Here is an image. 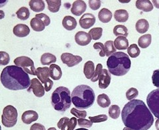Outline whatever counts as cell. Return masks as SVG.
<instances>
[{"mask_svg":"<svg viewBox=\"0 0 159 130\" xmlns=\"http://www.w3.org/2000/svg\"><path fill=\"white\" fill-rule=\"evenodd\" d=\"M121 118L125 127L133 130H148L154 123L150 109L143 100L134 99L124 106Z\"/></svg>","mask_w":159,"mask_h":130,"instance_id":"obj_1","label":"cell"},{"mask_svg":"<svg viewBox=\"0 0 159 130\" xmlns=\"http://www.w3.org/2000/svg\"><path fill=\"white\" fill-rule=\"evenodd\" d=\"M1 82L7 89L21 91L29 88L31 81L29 74L22 68L16 65H11L3 69L1 74Z\"/></svg>","mask_w":159,"mask_h":130,"instance_id":"obj_2","label":"cell"},{"mask_svg":"<svg viewBox=\"0 0 159 130\" xmlns=\"http://www.w3.org/2000/svg\"><path fill=\"white\" fill-rule=\"evenodd\" d=\"M95 98L93 90L88 85H79L71 93L72 102L80 110L90 108L95 102Z\"/></svg>","mask_w":159,"mask_h":130,"instance_id":"obj_3","label":"cell"},{"mask_svg":"<svg viewBox=\"0 0 159 130\" xmlns=\"http://www.w3.org/2000/svg\"><path fill=\"white\" fill-rule=\"evenodd\" d=\"M131 60L128 54L123 52H116L109 57L107 61L108 71L116 77H122L130 71Z\"/></svg>","mask_w":159,"mask_h":130,"instance_id":"obj_4","label":"cell"},{"mask_svg":"<svg viewBox=\"0 0 159 130\" xmlns=\"http://www.w3.org/2000/svg\"><path fill=\"white\" fill-rule=\"evenodd\" d=\"M72 104L70 90L64 86H59L51 95V104L57 111L64 112L70 107Z\"/></svg>","mask_w":159,"mask_h":130,"instance_id":"obj_5","label":"cell"},{"mask_svg":"<svg viewBox=\"0 0 159 130\" xmlns=\"http://www.w3.org/2000/svg\"><path fill=\"white\" fill-rule=\"evenodd\" d=\"M18 112L17 109L11 105L3 108L2 116V124L6 128H12L16 126L17 122Z\"/></svg>","mask_w":159,"mask_h":130,"instance_id":"obj_6","label":"cell"},{"mask_svg":"<svg viewBox=\"0 0 159 130\" xmlns=\"http://www.w3.org/2000/svg\"><path fill=\"white\" fill-rule=\"evenodd\" d=\"M147 104L151 113L159 119V88L154 90L148 94Z\"/></svg>","mask_w":159,"mask_h":130,"instance_id":"obj_7","label":"cell"},{"mask_svg":"<svg viewBox=\"0 0 159 130\" xmlns=\"http://www.w3.org/2000/svg\"><path fill=\"white\" fill-rule=\"evenodd\" d=\"M14 64L22 68L27 74L36 76V69L33 60L28 57H19L14 60Z\"/></svg>","mask_w":159,"mask_h":130,"instance_id":"obj_8","label":"cell"},{"mask_svg":"<svg viewBox=\"0 0 159 130\" xmlns=\"http://www.w3.org/2000/svg\"><path fill=\"white\" fill-rule=\"evenodd\" d=\"M36 76L38 77V79L41 82V83L44 84L45 91H51L54 83L52 80L49 78L51 76H50V69L48 67H38L36 69Z\"/></svg>","mask_w":159,"mask_h":130,"instance_id":"obj_9","label":"cell"},{"mask_svg":"<svg viewBox=\"0 0 159 130\" xmlns=\"http://www.w3.org/2000/svg\"><path fill=\"white\" fill-rule=\"evenodd\" d=\"M27 91L28 92L32 91L34 96L38 98H41L44 95L45 88L38 78H33L31 80V86L27 89Z\"/></svg>","mask_w":159,"mask_h":130,"instance_id":"obj_10","label":"cell"},{"mask_svg":"<svg viewBox=\"0 0 159 130\" xmlns=\"http://www.w3.org/2000/svg\"><path fill=\"white\" fill-rule=\"evenodd\" d=\"M78 120L76 117L69 119L67 117L62 118L57 123V127L61 130H74Z\"/></svg>","mask_w":159,"mask_h":130,"instance_id":"obj_11","label":"cell"},{"mask_svg":"<svg viewBox=\"0 0 159 130\" xmlns=\"http://www.w3.org/2000/svg\"><path fill=\"white\" fill-rule=\"evenodd\" d=\"M61 58L62 63L66 64L68 67H73L82 61V58L80 56L74 55L69 53H62Z\"/></svg>","mask_w":159,"mask_h":130,"instance_id":"obj_12","label":"cell"},{"mask_svg":"<svg viewBox=\"0 0 159 130\" xmlns=\"http://www.w3.org/2000/svg\"><path fill=\"white\" fill-rule=\"evenodd\" d=\"M96 23V17L92 13H84L79 20L80 27L84 29L91 28Z\"/></svg>","mask_w":159,"mask_h":130,"instance_id":"obj_13","label":"cell"},{"mask_svg":"<svg viewBox=\"0 0 159 130\" xmlns=\"http://www.w3.org/2000/svg\"><path fill=\"white\" fill-rule=\"evenodd\" d=\"M111 73L107 69H103L99 77V87L101 89L107 88L111 82Z\"/></svg>","mask_w":159,"mask_h":130,"instance_id":"obj_14","label":"cell"},{"mask_svg":"<svg viewBox=\"0 0 159 130\" xmlns=\"http://www.w3.org/2000/svg\"><path fill=\"white\" fill-rule=\"evenodd\" d=\"M92 37L89 33L84 31H78L75 35V41L80 46H86L90 43L92 41Z\"/></svg>","mask_w":159,"mask_h":130,"instance_id":"obj_15","label":"cell"},{"mask_svg":"<svg viewBox=\"0 0 159 130\" xmlns=\"http://www.w3.org/2000/svg\"><path fill=\"white\" fill-rule=\"evenodd\" d=\"M87 9L86 3L82 0H77L75 1L72 6L71 12L73 15L76 16H80L86 12Z\"/></svg>","mask_w":159,"mask_h":130,"instance_id":"obj_16","label":"cell"},{"mask_svg":"<svg viewBox=\"0 0 159 130\" xmlns=\"http://www.w3.org/2000/svg\"><path fill=\"white\" fill-rule=\"evenodd\" d=\"M13 32L15 35L18 37H25L30 33V29L25 24H17L13 29Z\"/></svg>","mask_w":159,"mask_h":130,"instance_id":"obj_17","label":"cell"},{"mask_svg":"<svg viewBox=\"0 0 159 130\" xmlns=\"http://www.w3.org/2000/svg\"><path fill=\"white\" fill-rule=\"evenodd\" d=\"M39 119V114L34 110H27L21 116L22 122L27 125L31 124Z\"/></svg>","mask_w":159,"mask_h":130,"instance_id":"obj_18","label":"cell"},{"mask_svg":"<svg viewBox=\"0 0 159 130\" xmlns=\"http://www.w3.org/2000/svg\"><path fill=\"white\" fill-rule=\"evenodd\" d=\"M62 26L67 31H72L75 29L77 26V21L76 19L70 16H67L64 17L62 20Z\"/></svg>","mask_w":159,"mask_h":130,"instance_id":"obj_19","label":"cell"},{"mask_svg":"<svg viewBox=\"0 0 159 130\" xmlns=\"http://www.w3.org/2000/svg\"><path fill=\"white\" fill-rule=\"evenodd\" d=\"M50 76L54 81H58L62 76V72L61 68L58 65L52 64L50 65Z\"/></svg>","mask_w":159,"mask_h":130,"instance_id":"obj_20","label":"cell"},{"mask_svg":"<svg viewBox=\"0 0 159 130\" xmlns=\"http://www.w3.org/2000/svg\"><path fill=\"white\" fill-rule=\"evenodd\" d=\"M135 6L138 9L145 12H151L153 9V5L149 0H137Z\"/></svg>","mask_w":159,"mask_h":130,"instance_id":"obj_21","label":"cell"},{"mask_svg":"<svg viewBox=\"0 0 159 130\" xmlns=\"http://www.w3.org/2000/svg\"><path fill=\"white\" fill-rule=\"evenodd\" d=\"M95 72V65L94 63L91 61H88L84 66V74L87 79H91Z\"/></svg>","mask_w":159,"mask_h":130,"instance_id":"obj_22","label":"cell"},{"mask_svg":"<svg viewBox=\"0 0 159 130\" xmlns=\"http://www.w3.org/2000/svg\"><path fill=\"white\" fill-rule=\"evenodd\" d=\"M114 46L119 51L125 50L129 47V41L125 37H117L114 41Z\"/></svg>","mask_w":159,"mask_h":130,"instance_id":"obj_23","label":"cell"},{"mask_svg":"<svg viewBox=\"0 0 159 130\" xmlns=\"http://www.w3.org/2000/svg\"><path fill=\"white\" fill-rule=\"evenodd\" d=\"M112 13L107 8H103L98 13V18L101 22L103 23H109L112 19Z\"/></svg>","mask_w":159,"mask_h":130,"instance_id":"obj_24","label":"cell"},{"mask_svg":"<svg viewBox=\"0 0 159 130\" xmlns=\"http://www.w3.org/2000/svg\"><path fill=\"white\" fill-rule=\"evenodd\" d=\"M29 7L34 12H43L45 8V3L42 0H31L29 2Z\"/></svg>","mask_w":159,"mask_h":130,"instance_id":"obj_25","label":"cell"},{"mask_svg":"<svg viewBox=\"0 0 159 130\" xmlns=\"http://www.w3.org/2000/svg\"><path fill=\"white\" fill-rule=\"evenodd\" d=\"M114 18L117 22L125 23L129 19V13L125 9H118L114 13Z\"/></svg>","mask_w":159,"mask_h":130,"instance_id":"obj_26","label":"cell"},{"mask_svg":"<svg viewBox=\"0 0 159 130\" xmlns=\"http://www.w3.org/2000/svg\"><path fill=\"white\" fill-rule=\"evenodd\" d=\"M135 28L139 33H145L149 29V23L147 20L145 19H141L138 20L135 25Z\"/></svg>","mask_w":159,"mask_h":130,"instance_id":"obj_27","label":"cell"},{"mask_svg":"<svg viewBox=\"0 0 159 130\" xmlns=\"http://www.w3.org/2000/svg\"><path fill=\"white\" fill-rule=\"evenodd\" d=\"M30 25H31V27L33 29V31L37 32L43 31L46 27L45 25H44L41 20L37 17H34L31 20Z\"/></svg>","mask_w":159,"mask_h":130,"instance_id":"obj_28","label":"cell"},{"mask_svg":"<svg viewBox=\"0 0 159 130\" xmlns=\"http://www.w3.org/2000/svg\"><path fill=\"white\" fill-rule=\"evenodd\" d=\"M152 41V36L151 34L144 35L139 38L138 40V44L139 47H140L142 49H146L149 45H151Z\"/></svg>","mask_w":159,"mask_h":130,"instance_id":"obj_29","label":"cell"},{"mask_svg":"<svg viewBox=\"0 0 159 130\" xmlns=\"http://www.w3.org/2000/svg\"><path fill=\"white\" fill-rule=\"evenodd\" d=\"M57 61V57L54 54L46 53H44L41 57V63L43 65H50Z\"/></svg>","mask_w":159,"mask_h":130,"instance_id":"obj_30","label":"cell"},{"mask_svg":"<svg viewBox=\"0 0 159 130\" xmlns=\"http://www.w3.org/2000/svg\"><path fill=\"white\" fill-rule=\"evenodd\" d=\"M97 102L99 106L102 108H106L110 106L111 100L109 98L107 95L106 94H99L97 98Z\"/></svg>","mask_w":159,"mask_h":130,"instance_id":"obj_31","label":"cell"},{"mask_svg":"<svg viewBox=\"0 0 159 130\" xmlns=\"http://www.w3.org/2000/svg\"><path fill=\"white\" fill-rule=\"evenodd\" d=\"M48 9L52 13H57L59 11L61 6V0H47Z\"/></svg>","mask_w":159,"mask_h":130,"instance_id":"obj_32","label":"cell"},{"mask_svg":"<svg viewBox=\"0 0 159 130\" xmlns=\"http://www.w3.org/2000/svg\"><path fill=\"white\" fill-rule=\"evenodd\" d=\"M113 34L116 37H125L128 36V30L127 28L123 26V25H117L113 29Z\"/></svg>","mask_w":159,"mask_h":130,"instance_id":"obj_33","label":"cell"},{"mask_svg":"<svg viewBox=\"0 0 159 130\" xmlns=\"http://www.w3.org/2000/svg\"><path fill=\"white\" fill-rule=\"evenodd\" d=\"M16 14L17 18L21 20H27L30 17V12L26 7H21L19 8V9L17 11Z\"/></svg>","mask_w":159,"mask_h":130,"instance_id":"obj_34","label":"cell"},{"mask_svg":"<svg viewBox=\"0 0 159 130\" xmlns=\"http://www.w3.org/2000/svg\"><path fill=\"white\" fill-rule=\"evenodd\" d=\"M104 47H105L106 55L107 57H110L111 54L116 53V49L114 46V42L112 41H107L104 44Z\"/></svg>","mask_w":159,"mask_h":130,"instance_id":"obj_35","label":"cell"},{"mask_svg":"<svg viewBox=\"0 0 159 130\" xmlns=\"http://www.w3.org/2000/svg\"><path fill=\"white\" fill-rule=\"evenodd\" d=\"M127 53L129 56L132 58H137L140 55L141 51L139 49L138 45L136 44H132L131 45L129 46L127 49Z\"/></svg>","mask_w":159,"mask_h":130,"instance_id":"obj_36","label":"cell"},{"mask_svg":"<svg viewBox=\"0 0 159 130\" xmlns=\"http://www.w3.org/2000/svg\"><path fill=\"white\" fill-rule=\"evenodd\" d=\"M121 109L117 105H112L109 109V117L112 119H116L120 116Z\"/></svg>","mask_w":159,"mask_h":130,"instance_id":"obj_37","label":"cell"},{"mask_svg":"<svg viewBox=\"0 0 159 130\" xmlns=\"http://www.w3.org/2000/svg\"><path fill=\"white\" fill-rule=\"evenodd\" d=\"M103 29L101 27H95L90 29L89 31V35H90L93 40H99L102 36Z\"/></svg>","mask_w":159,"mask_h":130,"instance_id":"obj_38","label":"cell"},{"mask_svg":"<svg viewBox=\"0 0 159 130\" xmlns=\"http://www.w3.org/2000/svg\"><path fill=\"white\" fill-rule=\"evenodd\" d=\"M139 95L138 90L135 88H129L126 92V98L128 100L131 101L132 100L136 98Z\"/></svg>","mask_w":159,"mask_h":130,"instance_id":"obj_39","label":"cell"},{"mask_svg":"<svg viewBox=\"0 0 159 130\" xmlns=\"http://www.w3.org/2000/svg\"><path fill=\"white\" fill-rule=\"evenodd\" d=\"M71 114L74 115L76 118L80 119V118H85L87 116V112L85 110H80V109L76 108H72L70 109Z\"/></svg>","mask_w":159,"mask_h":130,"instance_id":"obj_40","label":"cell"},{"mask_svg":"<svg viewBox=\"0 0 159 130\" xmlns=\"http://www.w3.org/2000/svg\"><path fill=\"white\" fill-rule=\"evenodd\" d=\"M10 61V57L6 52L1 51L0 53V64L2 66H6Z\"/></svg>","mask_w":159,"mask_h":130,"instance_id":"obj_41","label":"cell"},{"mask_svg":"<svg viewBox=\"0 0 159 130\" xmlns=\"http://www.w3.org/2000/svg\"><path fill=\"white\" fill-rule=\"evenodd\" d=\"M89 119L90 120L92 123H101L103 122H106L107 120V116L106 114H101L98 115L96 116L93 117H89Z\"/></svg>","mask_w":159,"mask_h":130,"instance_id":"obj_42","label":"cell"},{"mask_svg":"<svg viewBox=\"0 0 159 130\" xmlns=\"http://www.w3.org/2000/svg\"><path fill=\"white\" fill-rule=\"evenodd\" d=\"M78 123L80 127H82L84 128H89L92 126L93 123L85 118H80L78 119Z\"/></svg>","mask_w":159,"mask_h":130,"instance_id":"obj_43","label":"cell"},{"mask_svg":"<svg viewBox=\"0 0 159 130\" xmlns=\"http://www.w3.org/2000/svg\"><path fill=\"white\" fill-rule=\"evenodd\" d=\"M103 70V66L102 64H98L96 66V69L95 70V72H94V74L93 77L91 78V81L92 82H95L98 81L99 80V77L102 71Z\"/></svg>","mask_w":159,"mask_h":130,"instance_id":"obj_44","label":"cell"},{"mask_svg":"<svg viewBox=\"0 0 159 130\" xmlns=\"http://www.w3.org/2000/svg\"><path fill=\"white\" fill-rule=\"evenodd\" d=\"M35 17L41 19V21L44 23L45 26H48L51 24V19L44 13H37L35 15Z\"/></svg>","mask_w":159,"mask_h":130,"instance_id":"obj_45","label":"cell"},{"mask_svg":"<svg viewBox=\"0 0 159 130\" xmlns=\"http://www.w3.org/2000/svg\"><path fill=\"white\" fill-rule=\"evenodd\" d=\"M93 49L96 50H99V56L101 57H104L106 56V51L104 44L102 43H96L93 44Z\"/></svg>","mask_w":159,"mask_h":130,"instance_id":"obj_46","label":"cell"},{"mask_svg":"<svg viewBox=\"0 0 159 130\" xmlns=\"http://www.w3.org/2000/svg\"><path fill=\"white\" fill-rule=\"evenodd\" d=\"M152 82L155 86L159 88V69L155 70L152 76Z\"/></svg>","mask_w":159,"mask_h":130,"instance_id":"obj_47","label":"cell"},{"mask_svg":"<svg viewBox=\"0 0 159 130\" xmlns=\"http://www.w3.org/2000/svg\"><path fill=\"white\" fill-rule=\"evenodd\" d=\"M89 6L92 10H98L100 8L101 1L100 0H89L88 2Z\"/></svg>","mask_w":159,"mask_h":130,"instance_id":"obj_48","label":"cell"},{"mask_svg":"<svg viewBox=\"0 0 159 130\" xmlns=\"http://www.w3.org/2000/svg\"><path fill=\"white\" fill-rule=\"evenodd\" d=\"M30 130H46V129L43 125L39 123H36L32 125L31 126V128H30Z\"/></svg>","mask_w":159,"mask_h":130,"instance_id":"obj_49","label":"cell"},{"mask_svg":"<svg viewBox=\"0 0 159 130\" xmlns=\"http://www.w3.org/2000/svg\"><path fill=\"white\" fill-rule=\"evenodd\" d=\"M153 3V5L155 6V7H157V9H159V0H153L152 2Z\"/></svg>","mask_w":159,"mask_h":130,"instance_id":"obj_50","label":"cell"},{"mask_svg":"<svg viewBox=\"0 0 159 130\" xmlns=\"http://www.w3.org/2000/svg\"><path fill=\"white\" fill-rule=\"evenodd\" d=\"M155 127L157 130H159V119H158L155 122Z\"/></svg>","mask_w":159,"mask_h":130,"instance_id":"obj_51","label":"cell"},{"mask_svg":"<svg viewBox=\"0 0 159 130\" xmlns=\"http://www.w3.org/2000/svg\"><path fill=\"white\" fill-rule=\"evenodd\" d=\"M123 130H133L132 129H131V128H127V127H125L123 128Z\"/></svg>","mask_w":159,"mask_h":130,"instance_id":"obj_52","label":"cell"},{"mask_svg":"<svg viewBox=\"0 0 159 130\" xmlns=\"http://www.w3.org/2000/svg\"><path fill=\"white\" fill-rule=\"evenodd\" d=\"M75 130H88V129L82 128H79V129H75Z\"/></svg>","mask_w":159,"mask_h":130,"instance_id":"obj_53","label":"cell"},{"mask_svg":"<svg viewBox=\"0 0 159 130\" xmlns=\"http://www.w3.org/2000/svg\"><path fill=\"white\" fill-rule=\"evenodd\" d=\"M48 130H57L55 128H50L48 129Z\"/></svg>","mask_w":159,"mask_h":130,"instance_id":"obj_54","label":"cell"}]
</instances>
